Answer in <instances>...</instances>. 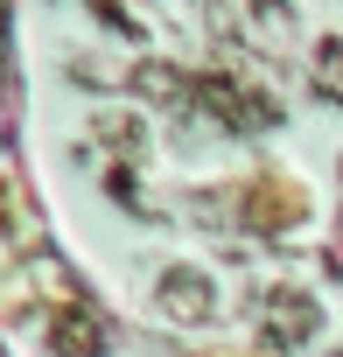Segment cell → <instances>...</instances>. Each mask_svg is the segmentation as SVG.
<instances>
[{
    "mask_svg": "<svg viewBox=\"0 0 343 357\" xmlns=\"http://www.w3.org/2000/svg\"><path fill=\"white\" fill-rule=\"evenodd\" d=\"M197 105H204L211 119H224L231 133H259V126L280 119V105H273L266 91H252V84H238V77H224V70H204V77H197Z\"/></svg>",
    "mask_w": 343,
    "mask_h": 357,
    "instance_id": "cell-1",
    "label": "cell"
},
{
    "mask_svg": "<svg viewBox=\"0 0 343 357\" xmlns=\"http://www.w3.org/2000/svg\"><path fill=\"white\" fill-rule=\"evenodd\" d=\"M315 329H322V308H315L308 287H266L259 294V336L273 350H308Z\"/></svg>",
    "mask_w": 343,
    "mask_h": 357,
    "instance_id": "cell-2",
    "label": "cell"
},
{
    "mask_svg": "<svg viewBox=\"0 0 343 357\" xmlns=\"http://www.w3.org/2000/svg\"><path fill=\"white\" fill-rule=\"evenodd\" d=\"M154 308L168 315V322H211L218 315V280L204 273V266H168L161 280H154Z\"/></svg>",
    "mask_w": 343,
    "mask_h": 357,
    "instance_id": "cell-3",
    "label": "cell"
},
{
    "mask_svg": "<svg viewBox=\"0 0 343 357\" xmlns=\"http://www.w3.org/2000/svg\"><path fill=\"white\" fill-rule=\"evenodd\" d=\"M49 350L56 357H98L105 350V322L91 308H56L49 315Z\"/></svg>",
    "mask_w": 343,
    "mask_h": 357,
    "instance_id": "cell-4",
    "label": "cell"
},
{
    "mask_svg": "<svg viewBox=\"0 0 343 357\" xmlns=\"http://www.w3.org/2000/svg\"><path fill=\"white\" fill-rule=\"evenodd\" d=\"M133 84H140L147 98H161V105H176V98H197V77L168 70V63H140V70H133Z\"/></svg>",
    "mask_w": 343,
    "mask_h": 357,
    "instance_id": "cell-5",
    "label": "cell"
},
{
    "mask_svg": "<svg viewBox=\"0 0 343 357\" xmlns=\"http://www.w3.org/2000/svg\"><path fill=\"white\" fill-rule=\"evenodd\" d=\"M245 211H252V225H287V218L301 211V197H294V190H280V183H252Z\"/></svg>",
    "mask_w": 343,
    "mask_h": 357,
    "instance_id": "cell-6",
    "label": "cell"
},
{
    "mask_svg": "<svg viewBox=\"0 0 343 357\" xmlns=\"http://www.w3.org/2000/svg\"><path fill=\"white\" fill-rule=\"evenodd\" d=\"M315 91L329 105H343V43H322L315 50Z\"/></svg>",
    "mask_w": 343,
    "mask_h": 357,
    "instance_id": "cell-7",
    "label": "cell"
},
{
    "mask_svg": "<svg viewBox=\"0 0 343 357\" xmlns=\"http://www.w3.org/2000/svg\"><path fill=\"white\" fill-rule=\"evenodd\" d=\"M91 133H98V140H112V147H140V119H98Z\"/></svg>",
    "mask_w": 343,
    "mask_h": 357,
    "instance_id": "cell-8",
    "label": "cell"
}]
</instances>
